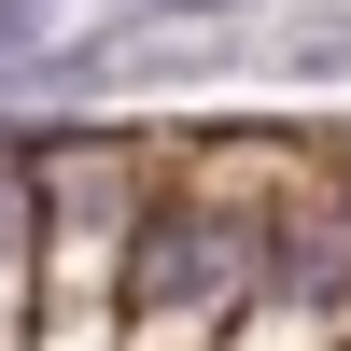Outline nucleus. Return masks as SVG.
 Returning a JSON list of instances; mask_svg holds the SVG:
<instances>
[{
  "mask_svg": "<svg viewBox=\"0 0 351 351\" xmlns=\"http://www.w3.org/2000/svg\"><path fill=\"white\" fill-rule=\"evenodd\" d=\"M197 281H239V239H225L211 211H169V225H155V253H141V281H127V309H141V324H169Z\"/></svg>",
  "mask_w": 351,
  "mask_h": 351,
  "instance_id": "1",
  "label": "nucleus"
},
{
  "mask_svg": "<svg viewBox=\"0 0 351 351\" xmlns=\"http://www.w3.org/2000/svg\"><path fill=\"white\" fill-rule=\"evenodd\" d=\"M43 43V14H28V0H0V56H28Z\"/></svg>",
  "mask_w": 351,
  "mask_h": 351,
  "instance_id": "2",
  "label": "nucleus"
},
{
  "mask_svg": "<svg viewBox=\"0 0 351 351\" xmlns=\"http://www.w3.org/2000/svg\"><path fill=\"white\" fill-rule=\"evenodd\" d=\"M169 14H225V0H169Z\"/></svg>",
  "mask_w": 351,
  "mask_h": 351,
  "instance_id": "3",
  "label": "nucleus"
}]
</instances>
